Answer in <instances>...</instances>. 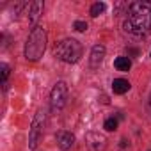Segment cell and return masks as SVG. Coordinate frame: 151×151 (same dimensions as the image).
Masks as SVG:
<instances>
[{"label":"cell","mask_w":151,"mask_h":151,"mask_svg":"<svg viewBox=\"0 0 151 151\" xmlns=\"http://www.w3.org/2000/svg\"><path fill=\"white\" fill-rule=\"evenodd\" d=\"M124 30L137 37L151 34V0H137L128 6Z\"/></svg>","instance_id":"6da1fadb"},{"label":"cell","mask_w":151,"mask_h":151,"mask_svg":"<svg viewBox=\"0 0 151 151\" xmlns=\"http://www.w3.org/2000/svg\"><path fill=\"white\" fill-rule=\"evenodd\" d=\"M45 50H46V30L41 25H36L30 30L29 37H27V43H25V57H27V60L36 62V60H39L43 57Z\"/></svg>","instance_id":"7a4b0ae2"},{"label":"cell","mask_w":151,"mask_h":151,"mask_svg":"<svg viewBox=\"0 0 151 151\" xmlns=\"http://www.w3.org/2000/svg\"><path fill=\"white\" fill-rule=\"evenodd\" d=\"M55 57L66 64H75L82 57V45L77 39H71V37L62 39L55 46Z\"/></svg>","instance_id":"3957f363"},{"label":"cell","mask_w":151,"mask_h":151,"mask_svg":"<svg viewBox=\"0 0 151 151\" xmlns=\"http://www.w3.org/2000/svg\"><path fill=\"white\" fill-rule=\"evenodd\" d=\"M43 126H45V112L39 110L32 121V126H30V133H29V147L30 149H36L37 147V142L39 139L43 137Z\"/></svg>","instance_id":"277c9868"},{"label":"cell","mask_w":151,"mask_h":151,"mask_svg":"<svg viewBox=\"0 0 151 151\" xmlns=\"http://www.w3.org/2000/svg\"><path fill=\"white\" fill-rule=\"evenodd\" d=\"M68 100V86L64 82H57L50 93V107L52 110H59L66 105Z\"/></svg>","instance_id":"5b68a950"},{"label":"cell","mask_w":151,"mask_h":151,"mask_svg":"<svg viewBox=\"0 0 151 151\" xmlns=\"http://www.w3.org/2000/svg\"><path fill=\"white\" fill-rule=\"evenodd\" d=\"M86 142L93 151H103L107 147V139L98 132H89L86 135Z\"/></svg>","instance_id":"8992f818"},{"label":"cell","mask_w":151,"mask_h":151,"mask_svg":"<svg viewBox=\"0 0 151 151\" xmlns=\"http://www.w3.org/2000/svg\"><path fill=\"white\" fill-rule=\"evenodd\" d=\"M103 57H105V46L103 45H94L93 50H91V57H89V64L93 69L100 68L101 62H103Z\"/></svg>","instance_id":"52a82bcc"},{"label":"cell","mask_w":151,"mask_h":151,"mask_svg":"<svg viewBox=\"0 0 151 151\" xmlns=\"http://www.w3.org/2000/svg\"><path fill=\"white\" fill-rule=\"evenodd\" d=\"M55 140H57V146L60 149H71L75 144V135L71 132H59L55 135Z\"/></svg>","instance_id":"ba28073f"},{"label":"cell","mask_w":151,"mask_h":151,"mask_svg":"<svg viewBox=\"0 0 151 151\" xmlns=\"http://www.w3.org/2000/svg\"><path fill=\"white\" fill-rule=\"evenodd\" d=\"M43 2L41 0H36V2H32L30 6H29V22L30 23H36L37 22V18L41 16V13H43Z\"/></svg>","instance_id":"9c48e42d"},{"label":"cell","mask_w":151,"mask_h":151,"mask_svg":"<svg viewBox=\"0 0 151 151\" xmlns=\"http://www.w3.org/2000/svg\"><path fill=\"white\" fill-rule=\"evenodd\" d=\"M112 91H114L116 94H124V93L130 91V82L124 80V78H116V80L112 82Z\"/></svg>","instance_id":"30bf717a"},{"label":"cell","mask_w":151,"mask_h":151,"mask_svg":"<svg viewBox=\"0 0 151 151\" xmlns=\"http://www.w3.org/2000/svg\"><path fill=\"white\" fill-rule=\"evenodd\" d=\"M114 66H116V69H119V71H128V69L132 68V60H130V57H117V59L114 60Z\"/></svg>","instance_id":"8fae6325"},{"label":"cell","mask_w":151,"mask_h":151,"mask_svg":"<svg viewBox=\"0 0 151 151\" xmlns=\"http://www.w3.org/2000/svg\"><path fill=\"white\" fill-rule=\"evenodd\" d=\"M105 7H107V6H105L103 2H96V4H93V6H91V16H93V18L100 16V14L105 11Z\"/></svg>","instance_id":"7c38bea8"},{"label":"cell","mask_w":151,"mask_h":151,"mask_svg":"<svg viewBox=\"0 0 151 151\" xmlns=\"http://www.w3.org/2000/svg\"><path fill=\"white\" fill-rule=\"evenodd\" d=\"M103 128H105V130H109V132H114V130L117 128V119H114V117H109V119L105 121Z\"/></svg>","instance_id":"4fadbf2b"},{"label":"cell","mask_w":151,"mask_h":151,"mask_svg":"<svg viewBox=\"0 0 151 151\" xmlns=\"http://www.w3.org/2000/svg\"><path fill=\"white\" fill-rule=\"evenodd\" d=\"M9 73H11V69H9V66H7V64H0V75H2V84H6V80H7V77H9Z\"/></svg>","instance_id":"5bb4252c"},{"label":"cell","mask_w":151,"mask_h":151,"mask_svg":"<svg viewBox=\"0 0 151 151\" xmlns=\"http://www.w3.org/2000/svg\"><path fill=\"white\" fill-rule=\"evenodd\" d=\"M73 29H75V30H78V32H86V30H87V23H86V22L77 20V22L73 23Z\"/></svg>","instance_id":"9a60e30c"},{"label":"cell","mask_w":151,"mask_h":151,"mask_svg":"<svg viewBox=\"0 0 151 151\" xmlns=\"http://www.w3.org/2000/svg\"><path fill=\"white\" fill-rule=\"evenodd\" d=\"M149 107H151V96H149Z\"/></svg>","instance_id":"2e32d148"}]
</instances>
